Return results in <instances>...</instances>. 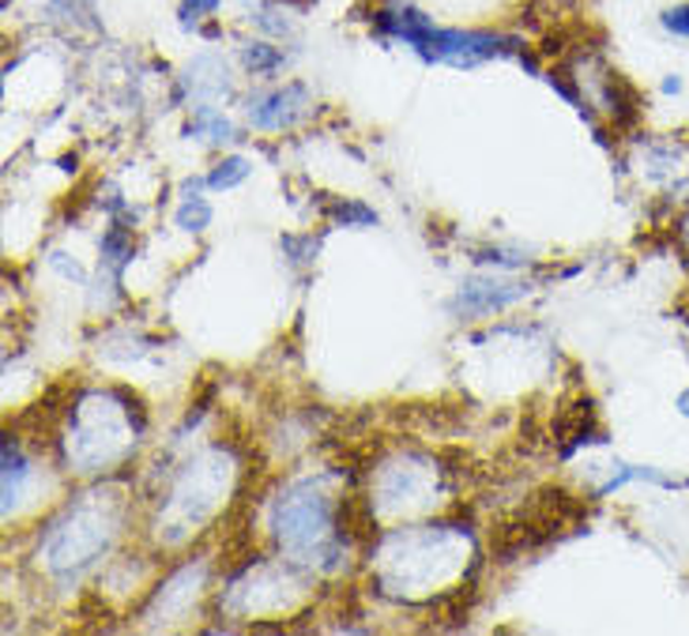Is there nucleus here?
<instances>
[{
  "mask_svg": "<svg viewBox=\"0 0 689 636\" xmlns=\"http://www.w3.org/2000/svg\"><path fill=\"white\" fill-rule=\"evenodd\" d=\"M242 60L249 72H276L282 65V49L268 46V42H249V46L242 49Z\"/></svg>",
  "mask_w": 689,
  "mask_h": 636,
  "instance_id": "obj_4",
  "label": "nucleus"
},
{
  "mask_svg": "<svg viewBox=\"0 0 689 636\" xmlns=\"http://www.w3.org/2000/svg\"><path fill=\"white\" fill-rule=\"evenodd\" d=\"M659 26H664L667 34H675V38L689 42V0H678V4H670L659 12Z\"/></svg>",
  "mask_w": 689,
  "mask_h": 636,
  "instance_id": "obj_6",
  "label": "nucleus"
},
{
  "mask_svg": "<svg viewBox=\"0 0 689 636\" xmlns=\"http://www.w3.org/2000/svg\"><path fill=\"white\" fill-rule=\"evenodd\" d=\"M678 411H682V414H686V419H689V388H686V392H682V395H678Z\"/></svg>",
  "mask_w": 689,
  "mask_h": 636,
  "instance_id": "obj_10",
  "label": "nucleus"
},
{
  "mask_svg": "<svg viewBox=\"0 0 689 636\" xmlns=\"http://www.w3.org/2000/svg\"><path fill=\"white\" fill-rule=\"evenodd\" d=\"M23 479H26V459L20 456V445L8 437L4 440V498H8V505L20 498Z\"/></svg>",
  "mask_w": 689,
  "mask_h": 636,
  "instance_id": "obj_3",
  "label": "nucleus"
},
{
  "mask_svg": "<svg viewBox=\"0 0 689 636\" xmlns=\"http://www.w3.org/2000/svg\"><path fill=\"white\" fill-rule=\"evenodd\" d=\"M682 91V76H667L664 79V94H678Z\"/></svg>",
  "mask_w": 689,
  "mask_h": 636,
  "instance_id": "obj_9",
  "label": "nucleus"
},
{
  "mask_svg": "<svg viewBox=\"0 0 689 636\" xmlns=\"http://www.w3.org/2000/svg\"><path fill=\"white\" fill-rule=\"evenodd\" d=\"M245 178H249V163H245V158H223V163L208 174V185L211 189H234V185H242Z\"/></svg>",
  "mask_w": 689,
  "mask_h": 636,
  "instance_id": "obj_5",
  "label": "nucleus"
},
{
  "mask_svg": "<svg viewBox=\"0 0 689 636\" xmlns=\"http://www.w3.org/2000/svg\"><path fill=\"white\" fill-rule=\"evenodd\" d=\"M211 223V208L204 204V200H185L181 211H178V226L181 230H204Z\"/></svg>",
  "mask_w": 689,
  "mask_h": 636,
  "instance_id": "obj_7",
  "label": "nucleus"
},
{
  "mask_svg": "<svg viewBox=\"0 0 689 636\" xmlns=\"http://www.w3.org/2000/svg\"><path fill=\"white\" fill-rule=\"evenodd\" d=\"M309 105V91L302 83H287L276 91H264L249 99V121L256 129H290Z\"/></svg>",
  "mask_w": 689,
  "mask_h": 636,
  "instance_id": "obj_2",
  "label": "nucleus"
},
{
  "mask_svg": "<svg viewBox=\"0 0 689 636\" xmlns=\"http://www.w3.org/2000/svg\"><path fill=\"white\" fill-rule=\"evenodd\" d=\"M219 4H223V0H185L181 4V26H197V20L215 15Z\"/></svg>",
  "mask_w": 689,
  "mask_h": 636,
  "instance_id": "obj_8",
  "label": "nucleus"
},
{
  "mask_svg": "<svg viewBox=\"0 0 689 636\" xmlns=\"http://www.w3.org/2000/svg\"><path fill=\"white\" fill-rule=\"evenodd\" d=\"M524 42L516 34L501 31H464V26H437L426 49L419 53L430 65H453V68H475L482 60H501V57H520Z\"/></svg>",
  "mask_w": 689,
  "mask_h": 636,
  "instance_id": "obj_1",
  "label": "nucleus"
}]
</instances>
